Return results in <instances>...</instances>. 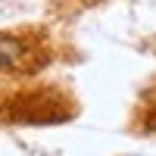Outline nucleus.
<instances>
[{"mask_svg": "<svg viewBox=\"0 0 156 156\" xmlns=\"http://www.w3.org/2000/svg\"><path fill=\"white\" fill-rule=\"evenodd\" d=\"M0 47H3V69H12V66H16V59H19V53H22V50H19V41H16L12 34H3V37H0Z\"/></svg>", "mask_w": 156, "mask_h": 156, "instance_id": "nucleus-1", "label": "nucleus"}]
</instances>
